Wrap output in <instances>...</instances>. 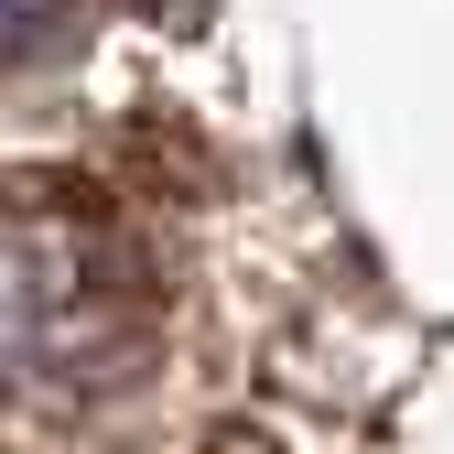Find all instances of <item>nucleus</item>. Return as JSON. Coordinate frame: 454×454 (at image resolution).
<instances>
[{
  "instance_id": "1",
  "label": "nucleus",
  "mask_w": 454,
  "mask_h": 454,
  "mask_svg": "<svg viewBox=\"0 0 454 454\" xmlns=\"http://www.w3.org/2000/svg\"><path fill=\"white\" fill-rule=\"evenodd\" d=\"M162 281L141 227L54 174L0 184V401L12 411H98L152 368Z\"/></svg>"
},
{
  "instance_id": "2",
  "label": "nucleus",
  "mask_w": 454,
  "mask_h": 454,
  "mask_svg": "<svg viewBox=\"0 0 454 454\" xmlns=\"http://www.w3.org/2000/svg\"><path fill=\"white\" fill-rule=\"evenodd\" d=\"M54 12H66V0H0V66H22V54L54 33Z\"/></svg>"
}]
</instances>
